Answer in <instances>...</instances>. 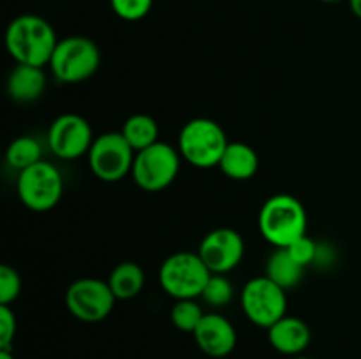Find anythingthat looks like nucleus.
Here are the masks:
<instances>
[{
    "label": "nucleus",
    "instance_id": "obj_1",
    "mask_svg": "<svg viewBox=\"0 0 361 359\" xmlns=\"http://www.w3.org/2000/svg\"><path fill=\"white\" fill-rule=\"evenodd\" d=\"M59 41L49 21L37 14H21L7 25L6 48L16 63L48 65Z\"/></svg>",
    "mask_w": 361,
    "mask_h": 359
},
{
    "label": "nucleus",
    "instance_id": "obj_2",
    "mask_svg": "<svg viewBox=\"0 0 361 359\" xmlns=\"http://www.w3.org/2000/svg\"><path fill=\"white\" fill-rule=\"evenodd\" d=\"M259 232L275 248H288L307 234V211L291 194L268 197L257 217Z\"/></svg>",
    "mask_w": 361,
    "mask_h": 359
},
{
    "label": "nucleus",
    "instance_id": "obj_3",
    "mask_svg": "<svg viewBox=\"0 0 361 359\" xmlns=\"http://www.w3.org/2000/svg\"><path fill=\"white\" fill-rule=\"evenodd\" d=\"M228 144L226 130L210 118L189 120L178 136V151L182 158L200 169L219 165Z\"/></svg>",
    "mask_w": 361,
    "mask_h": 359
},
{
    "label": "nucleus",
    "instance_id": "obj_4",
    "mask_svg": "<svg viewBox=\"0 0 361 359\" xmlns=\"http://www.w3.org/2000/svg\"><path fill=\"white\" fill-rule=\"evenodd\" d=\"M48 65L60 83H81L97 73L101 51L92 39L69 35L60 39Z\"/></svg>",
    "mask_w": 361,
    "mask_h": 359
},
{
    "label": "nucleus",
    "instance_id": "obj_5",
    "mask_svg": "<svg viewBox=\"0 0 361 359\" xmlns=\"http://www.w3.org/2000/svg\"><path fill=\"white\" fill-rule=\"evenodd\" d=\"M210 270L197 252L171 253L159 270L162 291L175 299L201 298L204 285L210 278Z\"/></svg>",
    "mask_w": 361,
    "mask_h": 359
},
{
    "label": "nucleus",
    "instance_id": "obj_6",
    "mask_svg": "<svg viewBox=\"0 0 361 359\" xmlns=\"http://www.w3.org/2000/svg\"><path fill=\"white\" fill-rule=\"evenodd\" d=\"M16 192L25 208L32 211H49L60 203L63 180L56 165L41 160L18 172Z\"/></svg>",
    "mask_w": 361,
    "mask_h": 359
},
{
    "label": "nucleus",
    "instance_id": "obj_7",
    "mask_svg": "<svg viewBox=\"0 0 361 359\" xmlns=\"http://www.w3.org/2000/svg\"><path fill=\"white\" fill-rule=\"evenodd\" d=\"M180 151L171 144L157 141L145 150L136 151L133 176L134 183L147 192H159L171 185L180 171Z\"/></svg>",
    "mask_w": 361,
    "mask_h": 359
},
{
    "label": "nucleus",
    "instance_id": "obj_8",
    "mask_svg": "<svg viewBox=\"0 0 361 359\" xmlns=\"http://www.w3.org/2000/svg\"><path fill=\"white\" fill-rule=\"evenodd\" d=\"M242 310L247 319L254 324L268 329L277 320L288 315V296L286 289L264 277L250 278L242 289Z\"/></svg>",
    "mask_w": 361,
    "mask_h": 359
},
{
    "label": "nucleus",
    "instance_id": "obj_9",
    "mask_svg": "<svg viewBox=\"0 0 361 359\" xmlns=\"http://www.w3.org/2000/svg\"><path fill=\"white\" fill-rule=\"evenodd\" d=\"M87 157L94 176L106 183H115L130 175L136 151L122 132H104L95 137Z\"/></svg>",
    "mask_w": 361,
    "mask_h": 359
},
{
    "label": "nucleus",
    "instance_id": "obj_10",
    "mask_svg": "<svg viewBox=\"0 0 361 359\" xmlns=\"http://www.w3.org/2000/svg\"><path fill=\"white\" fill-rule=\"evenodd\" d=\"M115 294L108 282L99 278H78L67 287L66 306L81 322H101L115 308Z\"/></svg>",
    "mask_w": 361,
    "mask_h": 359
},
{
    "label": "nucleus",
    "instance_id": "obj_11",
    "mask_svg": "<svg viewBox=\"0 0 361 359\" xmlns=\"http://www.w3.org/2000/svg\"><path fill=\"white\" fill-rule=\"evenodd\" d=\"M92 127L83 116L66 113L53 120L48 130V146L62 160H74L88 155L94 143Z\"/></svg>",
    "mask_w": 361,
    "mask_h": 359
},
{
    "label": "nucleus",
    "instance_id": "obj_12",
    "mask_svg": "<svg viewBox=\"0 0 361 359\" xmlns=\"http://www.w3.org/2000/svg\"><path fill=\"white\" fill-rule=\"evenodd\" d=\"M197 253L210 273L226 275L235 270L245 253V241L235 229L219 227L208 232L200 243Z\"/></svg>",
    "mask_w": 361,
    "mask_h": 359
},
{
    "label": "nucleus",
    "instance_id": "obj_13",
    "mask_svg": "<svg viewBox=\"0 0 361 359\" xmlns=\"http://www.w3.org/2000/svg\"><path fill=\"white\" fill-rule=\"evenodd\" d=\"M192 334L197 347L210 358H226L235 351L238 341L235 326L221 313H204Z\"/></svg>",
    "mask_w": 361,
    "mask_h": 359
},
{
    "label": "nucleus",
    "instance_id": "obj_14",
    "mask_svg": "<svg viewBox=\"0 0 361 359\" xmlns=\"http://www.w3.org/2000/svg\"><path fill=\"white\" fill-rule=\"evenodd\" d=\"M268 340L271 347L286 355H300L312 340L309 324L300 317L284 315L281 320L268 327Z\"/></svg>",
    "mask_w": 361,
    "mask_h": 359
},
{
    "label": "nucleus",
    "instance_id": "obj_15",
    "mask_svg": "<svg viewBox=\"0 0 361 359\" xmlns=\"http://www.w3.org/2000/svg\"><path fill=\"white\" fill-rule=\"evenodd\" d=\"M7 95L14 102H34L44 94L46 90V73L42 67L16 63L14 69L7 76Z\"/></svg>",
    "mask_w": 361,
    "mask_h": 359
},
{
    "label": "nucleus",
    "instance_id": "obj_16",
    "mask_svg": "<svg viewBox=\"0 0 361 359\" xmlns=\"http://www.w3.org/2000/svg\"><path fill=\"white\" fill-rule=\"evenodd\" d=\"M217 168L231 180H250L259 169L256 150L245 143H229Z\"/></svg>",
    "mask_w": 361,
    "mask_h": 359
},
{
    "label": "nucleus",
    "instance_id": "obj_17",
    "mask_svg": "<svg viewBox=\"0 0 361 359\" xmlns=\"http://www.w3.org/2000/svg\"><path fill=\"white\" fill-rule=\"evenodd\" d=\"M106 282L116 299H133L143 291L145 271L137 263L123 260L113 267Z\"/></svg>",
    "mask_w": 361,
    "mask_h": 359
},
{
    "label": "nucleus",
    "instance_id": "obj_18",
    "mask_svg": "<svg viewBox=\"0 0 361 359\" xmlns=\"http://www.w3.org/2000/svg\"><path fill=\"white\" fill-rule=\"evenodd\" d=\"M305 267L300 266L288 248H275L267 260V277L281 285L282 289H291L300 284Z\"/></svg>",
    "mask_w": 361,
    "mask_h": 359
},
{
    "label": "nucleus",
    "instance_id": "obj_19",
    "mask_svg": "<svg viewBox=\"0 0 361 359\" xmlns=\"http://www.w3.org/2000/svg\"><path fill=\"white\" fill-rule=\"evenodd\" d=\"M120 132L134 151H141L159 141V123L150 115L137 113L123 122Z\"/></svg>",
    "mask_w": 361,
    "mask_h": 359
},
{
    "label": "nucleus",
    "instance_id": "obj_20",
    "mask_svg": "<svg viewBox=\"0 0 361 359\" xmlns=\"http://www.w3.org/2000/svg\"><path fill=\"white\" fill-rule=\"evenodd\" d=\"M42 160V148L35 137L21 136L11 141L6 150V162L11 169H16L18 172L30 165Z\"/></svg>",
    "mask_w": 361,
    "mask_h": 359
},
{
    "label": "nucleus",
    "instance_id": "obj_21",
    "mask_svg": "<svg viewBox=\"0 0 361 359\" xmlns=\"http://www.w3.org/2000/svg\"><path fill=\"white\" fill-rule=\"evenodd\" d=\"M203 317L204 312L196 299H176L171 308V322L185 333H194Z\"/></svg>",
    "mask_w": 361,
    "mask_h": 359
},
{
    "label": "nucleus",
    "instance_id": "obj_22",
    "mask_svg": "<svg viewBox=\"0 0 361 359\" xmlns=\"http://www.w3.org/2000/svg\"><path fill=\"white\" fill-rule=\"evenodd\" d=\"M233 296H235V289H233L231 282L226 278V275L217 273L210 275L203 292H201V299L207 305L215 306V308H222V306L229 305Z\"/></svg>",
    "mask_w": 361,
    "mask_h": 359
},
{
    "label": "nucleus",
    "instance_id": "obj_23",
    "mask_svg": "<svg viewBox=\"0 0 361 359\" xmlns=\"http://www.w3.org/2000/svg\"><path fill=\"white\" fill-rule=\"evenodd\" d=\"M113 13L126 21H140L150 13L154 0H109Z\"/></svg>",
    "mask_w": 361,
    "mask_h": 359
},
{
    "label": "nucleus",
    "instance_id": "obj_24",
    "mask_svg": "<svg viewBox=\"0 0 361 359\" xmlns=\"http://www.w3.org/2000/svg\"><path fill=\"white\" fill-rule=\"evenodd\" d=\"M21 292V278L9 264L0 266V305H11Z\"/></svg>",
    "mask_w": 361,
    "mask_h": 359
},
{
    "label": "nucleus",
    "instance_id": "obj_25",
    "mask_svg": "<svg viewBox=\"0 0 361 359\" xmlns=\"http://www.w3.org/2000/svg\"><path fill=\"white\" fill-rule=\"evenodd\" d=\"M288 250H289V253L293 256V259H295L296 263L303 267H307V266H310L312 263H316L317 253H319V246H317V243L307 234L302 236L300 239H296L295 243H291V245L288 246Z\"/></svg>",
    "mask_w": 361,
    "mask_h": 359
},
{
    "label": "nucleus",
    "instance_id": "obj_26",
    "mask_svg": "<svg viewBox=\"0 0 361 359\" xmlns=\"http://www.w3.org/2000/svg\"><path fill=\"white\" fill-rule=\"evenodd\" d=\"M16 336V315L9 305H0V348H11Z\"/></svg>",
    "mask_w": 361,
    "mask_h": 359
},
{
    "label": "nucleus",
    "instance_id": "obj_27",
    "mask_svg": "<svg viewBox=\"0 0 361 359\" xmlns=\"http://www.w3.org/2000/svg\"><path fill=\"white\" fill-rule=\"evenodd\" d=\"M349 7H351L353 14H355L358 20H361V0H348Z\"/></svg>",
    "mask_w": 361,
    "mask_h": 359
},
{
    "label": "nucleus",
    "instance_id": "obj_28",
    "mask_svg": "<svg viewBox=\"0 0 361 359\" xmlns=\"http://www.w3.org/2000/svg\"><path fill=\"white\" fill-rule=\"evenodd\" d=\"M0 359H16L11 348H0Z\"/></svg>",
    "mask_w": 361,
    "mask_h": 359
},
{
    "label": "nucleus",
    "instance_id": "obj_29",
    "mask_svg": "<svg viewBox=\"0 0 361 359\" xmlns=\"http://www.w3.org/2000/svg\"><path fill=\"white\" fill-rule=\"evenodd\" d=\"M324 4H338V2H345V0H321Z\"/></svg>",
    "mask_w": 361,
    "mask_h": 359
},
{
    "label": "nucleus",
    "instance_id": "obj_30",
    "mask_svg": "<svg viewBox=\"0 0 361 359\" xmlns=\"http://www.w3.org/2000/svg\"><path fill=\"white\" fill-rule=\"evenodd\" d=\"M293 359H312V358H309V355H302V354H300V355H295V358H293Z\"/></svg>",
    "mask_w": 361,
    "mask_h": 359
}]
</instances>
